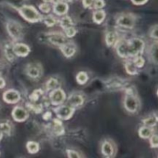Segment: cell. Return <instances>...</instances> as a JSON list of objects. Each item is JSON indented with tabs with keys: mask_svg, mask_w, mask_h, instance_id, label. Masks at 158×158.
Returning <instances> with one entry per match:
<instances>
[{
	"mask_svg": "<svg viewBox=\"0 0 158 158\" xmlns=\"http://www.w3.org/2000/svg\"><path fill=\"white\" fill-rule=\"evenodd\" d=\"M144 49V42L140 38L121 40L117 43V52L122 57H137Z\"/></svg>",
	"mask_w": 158,
	"mask_h": 158,
	"instance_id": "cell-1",
	"label": "cell"
},
{
	"mask_svg": "<svg viewBox=\"0 0 158 158\" xmlns=\"http://www.w3.org/2000/svg\"><path fill=\"white\" fill-rule=\"evenodd\" d=\"M23 19L29 23H36L43 20V16L32 6H23L18 9Z\"/></svg>",
	"mask_w": 158,
	"mask_h": 158,
	"instance_id": "cell-2",
	"label": "cell"
},
{
	"mask_svg": "<svg viewBox=\"0 0 158 158\" xmlns=\"http://www.w3.org/2000/svg\"><path fill=\"white\" fill-rule=\"evenodd\" d=\"M8 33L13 40H18L23 37V26L15 20H9L6 24Z\"/></svg>",
	"mask_w": 158,
	"mask_h": 158,
	"instance_id": "cell-3",
	"label": "cell"
},
{
	"mask_svg": "<svg viewBox=\"0 0 158 158\" xmlns=\"http://www.w3.org/2000/svg\"><path fill=\"white\" fill-rule=\"evenodd\" d=\"M117 23L121 27L132 29L135 25V16L133 14H123L117 20Z\"/></svg>",
	"mask_w": 158,
	"mask_h": 158,
	"instance_id": "cell-4",
	"label": "cell"
},
{
	"mask_svg": "<svg viewBox=\"0 0 158 158\" xmlns=\"http://www.w3.org/2000/svg\"><path fill=\"white\" fill-rule=\"evenodd\" d=\"M123 104L125 108L130 112H135L138 109L139 101L137 98L133 94H127V95L125 97Z\"/></svg>",
	"mask_w": 158,
	"mask_h": 158,
	"instance_id": "cell-5",
	"label": "cell"
},
{
	"mask_svg": "<svg viewBox=\"0 0 158 158\" xmlns=\"http://www.w3.org/2000/svg\"><path fill=\"white\" fill-rule=\"evenodd\" d=\"M51 103L54 105H60L63 103L66 99V94L61 88H56L49 94Z\"/></svg>",
	"mask_w": 158,
	"mask_h": 158,
	"instance_id": "cell-6",
	"label": "cell"
},
{
	"mask_svg": "<svg viewBox=\"0 0 158 158\" xmlns=\"http://www.w3.org/2000/svg\"><path fill=\"white\" fill-rule=\"evenodd\" d=\"M55 112L60 119H69L73 115L74 108L71 105H60L55 108Z\"/></svg>",
	"mask_w": 158,
	"mask_h": 158,
	"instance_id": "cell-7",
	"label": "cell"
},
{
	"mask_svg": "<svg viewBox=\"0 0 158 158\" xmlns=\"http://www.w3.org/2000/svg\"><path fill=\"white\" fill-rule=\"evenodd\" d=\"M48 39L51 43L56 45V46H59L60 47L66 43H67L66 36L60 32L49 33L48 34Z\"/></svg>",
	"mask_w": 158,
	"mask_h": 158,
	"instance_id": "cell-8",
	"label": "cell"
},
{
	"mask_svg": "<svg viewBox=\"0 0 158 158\" xmlns=\"http://www.w3.org/2000/svg\"><path fill=\"white\" fill-rule=\"evenodd\" d=\"M2 98L6 103L15 104L20 100V94L15 90L10 89L3 93Z\"/></svg>",
	"mask_w": 158,
	"mask_h": 158,
	"instance_id": "cell-9",
	"label": "cell"
},
{
	"mask_svg": "<svg viewBox=\"0 0 158 158\" xmlns=\"http://www.w3.org/2000/svg\"><path fill=\"white\" fill-rule=\"evenodd\" d=\"M12 116L14 120L16 121V122H21L26 120V119L29 116V114H28V112L25 108H23V107L16 106L12 110Z\"/></svg>",
	"mask_w": 158,
	"mask_h": 158,
	"instance_id": "cell-10",
	"label": "cell"
},
{
	"mask_svg": "<svg viewBox=\"0 0 158 158\" xmlns=\"http://www.w3.org/2000/svg\"><path fill=\"white\" fill-rule=\"evenodd\" d=\"M26 74L32 78H38L42 74V68L38 64H30L26 68Z\"/></svg>",
	"mask_w": 158,
	"mask_h": 158,
	"instance_id": "cell-11",
	"label": "cell"
},
{
	"mask_svg": "<svg viewBox=\"0 0 158 158\" xmlns=\"http://www.w3.org/2000/svg\"><path fill=\"white\" fill-rule=\"evenodd\" d=\"M13 51L19 57H26L30 52V48L25 43H18L13 46Z\"/></svg>",
	"mask_w": 158,
	"mask_h": 158,
	"instance_id": "cell-12",
	"label": "cell"
},
{
	"mask_svg": "<svg viewBox=\"0 0 158 158\" xmlns=\"http://www.w3.org/2000/svg\"><path fill=\"white\" fill-rule=\"evenodd\" d=\"M68 9H69V6H68L67 3H66L63 1L56 2L53 6V12L56 15H59L66 14L67 12Z\"/></svg>",
	"mask_w": 158,
	"mask_h": 158,
	"instance_id": "cell-13",
	"label": "cell"
},
{
	"mask_svg": "<svg viewBox=\"0 0 158 158\" xmlns=\"http://www.w3.org/2000/svg\"><path fill=\"white\" fill-rule=\"evenodd\" d=\"M60 48L61 50L62 53L63 54V55L66 57H72V56L74 55L76 52L75 45L72 43H69V42L66 43L63 46H60Z\"/></svg>",
	"mask_w": 158,
	"mask_h": 158,
	"instance_id": "cell-14",
	"label": "cell"
},
{
	"mask_svg": "<svg viewBox=\"0 0 158 158\" xmlns=\"http://www.w3.org/2000/svg\"><path fill=\"white\" fill-rule=\"evenodd\" d=\"M101 150L103 154L105 156H107V157H110L113 156L114 153V148L113 144L111 143V142L107 140H105L103 143L101 147Z\"/></svg>",
	"mask_w": 158,
	"mask_h": 158,
	"instance_id": "cell-15",
	"label": "cell"
},
{
	"mask_svg": "<svg viewBox=\"0 0 158 158\" xmlns=\"http://www.w3.org/2000/svg\"><path fill=\"white\" fill-rule=\"evenodd\" d=\"M68 102H69V105H71L73 107L80 106V105H82L83 104L84 99H83V97L81 94H74L69 96V98L68 99Z\"/></svg>",
	"mask_w": 158,
	"mask_h": 158,
	"instance_id": "cell-16",
	"label": "cell"
},
{
	"mask_svg": "<svg viewBox=\"0 0 158 158\" xmlns=\"http://www.w3.org/2000/svg\"><path fill=\"white\" fill-rule=\"evenodd\" d=\"M106 43L108 46H112L117 43V33L114 31L108 32L105 37Z\"/></svg>",
	"mask_w": 158,
	"mask_h": 158,
	"instance_id": "cell-17",
	"label": "cell"
},
{
	"mask_svg": "<svg viewBox=\"0 0 158 158\" xmlns=\"http://www.w3.org/2000/svg\"><path fill=\"white\" fill-rule=\"evenodd\" d=\"M106 17V13L103 10H97L95 11L93 14V20L97 24H100L103 23Z\"/></svg>",
	"mask_w": 158,
	"mask_h": 158,
	"instance_id": "cell-18",
	"label": "cell"
},
{
	"mask_svg": "<svg viewBox=\"0 0 158 158\" xmlns=\"http://www.w3.org/2000/svg\"><path fill=\"white\" fill-rule=\"evenodd\" d=\"M152 129L151 127L146 126V125L143 127H140V129H139V135L143 139H148V138L151 137L152 136Z\"/></svg>",
	"mask_w": 158,
	"mask_h": 158,
	"instance_id": "cell-19",
	"label": "cell"
},
{
	"mask_svg": "<svg viewBox=\"0 0 158 158\" xmlns=\"http://www.w3.org/2000/svg\"><path fill=\"white\" fill-rule=\"evenodd\" d=\"M150 55L151 60L155 64H158V43H155L151 46L150 50Z\"/></svg>",
	"mask_w": 158,
	"mask_h": 158,
	"instance_id": "cell-20",
	"label": "cell"
},
{
	"mask_svg": "<svg viewBox=\"0 0 158 158\" xmlns=\"http://www.w3.org/2000/svg\"><path fill=\"white\" fill-rule=\"evenodd\" d=\"M125 69L127 72L131 75H134L137 73V68L134 64V61H127L125 64Z\"/></svg>",
	"mask_w": 158,
	"mask_h": 158,
	"instance_id": "cell-21",
	"label": "cell"
},
{
	"mask_svg": "<svg viewBox=\"0 0 158 158\" xmlns=\"http://www.w3.org/2000/svg\"><path fill=\"white\" fill-rule=\"evenodd\" d=\"M26 148H27L29 153H35L39 151L40 146H39L38 143L33 142V141H29L26 143Z\"/></svg>",
	"mask_w": 158,
	"mask_h": 158,
	"instance_id": "cell-22",
	"label": "cell"
},
{
	"mask_svg": "<svg viewBox=\"0 0 158 158\" xmlns=\"http://www.w3.org/2000/svg\"><path fill=\"white\" fill-rule=\"evenodd\" d=\"M76 78H77V81L78 82V84H80V85H84L88 80L87 74L86 72H84V71H80V72H79L77 74Z\"/></svg>",
	"mask_w": 158,
	"mask_h": 158,
	"instance_id": "cell-23",
	"label": "cell"
},
{
	"mask_svg": "<svg viewBox=\"0 0 158 158\" xmlns=\"http://www.w3.org/2000/svg\"><path fill=\"white\" fill-rule=\"evenodd\" d=\"M73 21L71 20L70 17L69 16H65L63 18L61 19L60 20V26L63 28V29H66V28L69 27V26H73Z\"/></svg>",
	"mask_w": 158,
	"mask_h": 158,
	"instance_id": "cell-24",
	"label": "cell"
},
{
	"mask_svg": "<svg viewBox=\"0 0 158 158\" xmlns=\"http://www.w3.org/2000/svg\"><path fill=\"white\" fill-rule=\"evenodd\" d=\"M158 119L156 116H150V117L147 118V119H143V122L146 126L152 127L155 125L157 123Z\"/></svg>",
	"mask_w": 158,
	"mask_h": 158,
	"instance_id": "cell-25",
	"label": "cell"
},
{
	"mask_svg": "<svg viewBox=\"0 0 158 158\" xmlns=\"http://www.w3.org/2000/svg\"><path fill=\"white\" fill-rule=\"evenodd\" d=\"M54 132L56 134L61 135L63 133V128L62 126V122L58 119H54Z\"/></svg>",
	"mask_w": 158,
	"mask_h": 158,
	"instance_id": "cell-26",
	"label": "cell"
},
{
	"mask_svg": "<svg viewBox=\"0 0 158 158\" xmlns=\"http://www.w3.org/2000/svg\"><path fill=\"white\" fill-rule=\"evenodd\" d=\"M5 53H6V56L10 61H12L14 60V56L15 55V53L13 51V46H6L5 48Z\"/></svg>",
	"mask_w": 158,
	"mask_h": 158,
	"instance_id": "cell-27",
	"label": "cell"
},
{
	"mask_svg": "<svg viewBox=\"0 0 158 158\" xmlns=\"http://www.w3.org/2000/svg\"><path fill=\"white\" fill-rule=\"evenodd\" d=\"M58 86V81L56 78H50L47 81L46 84V89L47 90H54Z\"/></svg>",
	"mask_w": 158,
	"mask_h": 158,
	"instance_id": "cell-28",
	"label": "cell"
},
{
	"mask_svg": "<svg viewBox=\"0 0 158 158\" xmlns=\"http://www.w3.org/2000/svg\"><path fill=\"white\" fill-rule=\"evenodd\" d=\"M43 22H44L45 24H46L47 26H52L56 24V19L51 15H47V16H44L43 17Z\"/></svg>",
	"mask_w": 158,
	"mask_h": 158,
	"instance_id": "cell-29",
	"label": "cell"
},
{
	"mask_svg": "<svg viewBox=\"0 0 158 158\" xmlns=\"http://www.w3.org/2000/svg\"><path fill=\"white\" fill-rule=\"evenodd\" d=\"M134 64L137 66V68H142V67L144 65L145 60L144 59H143L142 57H140V56H137V57H135V58H134Z\"/></svg>",
	"mask_w": 158,
	"mask_h": 158,
	"instance_id": "cell-30",
	"label": "cell"
},
{
	"mask_svg": "<svg viewBox=\"0 0 158 158\" xmlns=\"http://www.w3.org/2000/svg\"><path fill=\"white\" fill-rule=\"evenodd\" d=\"M64 31L66 37H73L75 36L76 33H77V30H76L75 28H73V26H69V27L66 28V29H64Z\"/></svg>",
	"mask_w": 158,
	"mask_h": 158,
	"instance_id": "cell-31",
	"label": "cell"
},
{
	"mask_svg": "<svg viewBox=\"0 0 158 158\" xmlns=\"http://www.w3.org/2000/svg\"><path fill=\"white\" fill-rule=\"evenodd\" d=\"M0 128H1L2 132L6 133V134H9L11 131V127L10 125L7 122H2L0 124Z\"/></svg>",
	"mask_w": 158,
	"mask_h": 158,
	"instance_id": "cell-32",
	"label": "cell"
},
{
	"mask_svg": "<svg viewBox=\"0 0 158 158\" xmlns=\"http://www.w3.org/2000/svg\"><path fill=\"white\" fill-rule=\"evenodd\" d=\"M150 143H151V146L153 147V148H157V147H158V136L157 135H152V136H151Z\"/></svg>",
	"mask_w": 158,
	"mask_h": 158,
	"instance_id": "cell-33",
	"label": "cell"
},
{
	"mask_svg": "<svg viewBox=\"0 0 158 158\" xmlns=\"http://www.w3.org/2000/svg\"><path fill=\"white\" fill-rule=\"evenodd\" d=\"M105 6V2L104 0H95L94 2V9H102Z\"/></svg>",
	"mask_w": 158,
	"mask_h": 158,
	"instance_id": "cell-34",
	"label": "cell"
},
{
	"mask_svg": "<svg viewBox=\"0 0 158 158\" xmlns=\"http://www.w3.org/2000/svg\"><path fill=\"white\" fill-rule=\"evenodd\" d=\"M39 8H40L42 12H45V13H48L50 11V6L47 3H42V4L40 5Z\"/></svg>",
	"mask_w": 158,
	"mask_h": 158,
	"instance_id": "cell-35",
	"label": "cell"
},
{
	"mask_svg": "<svg viewBox=\"0 0 158 158\" xmlns=\"http://www.w3.org/2000/svg\"><path fill=\"white\" fill-rule=\"evenodd\" d=\"M66 153H67L68 157L69 158H81L80 157V154H79L77 152L74 151V150H66Z\"/></svg>",
	"mask_w": 158,
	"mask_h": 158,
	"instance_id": "cell-36",
	"label": "cell"
},
{
	"mask_svg": "<svg viewBox=\"0 0 158 158\" xmlns=\"http://www.w3.org/2000/svg\"><path fill=\"white\" fill-rule=\"evenodd\" d=\"M150 35H151V37H152V38L158 39V25L152 28L151 33H150Z\"/></svg>",
	"mask_w": 158,
	"mask_h": 158,
	"instance_id": "cell-37",
	"label": "cell"
},
{
	"mask_svg": "<svg viewBox=\"0 0 158 158\" xmlns=\"http://www.w3.org/2000/svg\"><path fill=\"white\" fill-rule=\"evenodd\" d=\"M41 90H36V91H34L33 92H32V94H31L30 96V99L32 101H36L37 99H38V98L40 97V95L42 94V92H41Z\"/></svg>",
	"mask_w": 158,
	"mask_h": 158,
	"instance_id": "cell-38",
	"label": "cell"
},
{
	"mask_svg": "<svg viewBox=\"0 0 158 158\" xmlns=\"http://www.w3.org/2000/svg\"><path fill=\"white\" fill-rule=\"evenodd\" d=\"M94 0H83V5L85 8H89L94 4Z\"/></svg>",
	"mask_w": 158,
	"mask_h": 158,
	"instance_id": "cell-39",
	"label": "cell"
},
{
	"mask_svg": "<svg viewBox=\"0 0 158 158\" xmlns=\"http://www.w3.org/2000/svg\"><path fill=\"white\" fill-rule=\"evenodd\" d=\"M148 0H131L134 4L137 5V6H140V5H143L148 2Z\"/></svg>",
	"mask_w": 158,
	"mask_h": 158,
	"instance_id": "cell-40",
	"label": "cell"
},
{
	"mask_svg": "<svg viewBox=\"0 0 158 158\" xmlns=\"http://www.w3.org/2000/svg\"><path fill=\"white\" fill-rule=\"evenodd\" d=\"M6 86V81L2 77H0V88H3Z\"/></svg>",
	"mask_w": 158,
	"mask_h": 158,
	"instance_id": "cell-41",
	"label": "cell"
},
{
	"mask_svg": "<svg viewBox=\"0 0 158 158\" xmlns=\"http://www.w3.org/2000/svg\"><path fill=\"white\" fill-rule=\"evenodd\" d=\"M2 68H3L2 64V63H1V62H0V73H1L2 71Z\"/></svg>",
	"mask_w": 158,
	"mask_h": 158,
	"instance_id": "cell-42",
	"label": "cell"
},
{
	"mask_svg": "<svg viewBox=\"0 0 158 158\" xmlns=\"http://www.w3.org/2000/svg\"><path fill=\"white\" fill-rule=\"evenodd\" d=\"M2 138V130H0V140H1Z\"/></svg>",
	"mask_w": 158,
	"mask_h": 158,
	"instance_id": "cell-43",
	"label": "cell"
},
{
	"mask_svg": "<svg viewBox=\"0 0 158 158\" xmlns=\"http://www.w3.org/2000/svg\"><path fill=\"white\" fill-rule=\"evenodd\" d=\"M44 2H52L53 0H43Z\"/></svg>",
	"mask_w": 158,
	"mask_h": 158,
	"instance_id": "cell-44",
	"label": "cell"
},
{
	"mask_svg": "<svg viewBox=\"0 0 158 158\" xmlns=\"http://www.w3.org/2000/svg\"><path fill=\"white\" fill-rule=\"evenodd\" d=\"M60 1H66V2H71L73 0H60Z\"/></svg>",
	"mask_w": 158,
	"mask_h": 158,
	"instance_id": "cell-45",
	"label": "cell"
},
{
	"mask_svg": "<svg viewBox=\"0 0 158 158\" xmlns=\"http://www.w3.org/2000/svg\"><path fill=\"white\" fill-rule=\"evenodd\" d=\"M157 95H158V91H157Z\"/></svg>",
	"mask_w": 158,
	"mask_h": 158,
	"instance_id": "cell-46",
	"label": "cell"
}]
</instances>
